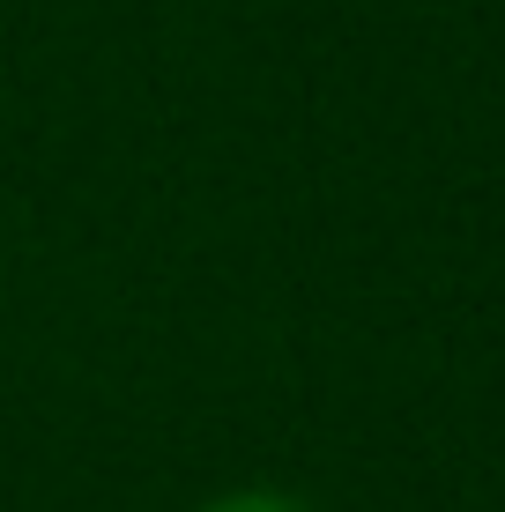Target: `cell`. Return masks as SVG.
Instances as JSON below:
<instances>
[{"instance_id": "1", "label": "cell", "mask_w": 505, "mask_h": 512, "mask_svg": "<svg viewBox=\"0 0 505 512\" xmlns=\"http://www.w3.org/2000/svg\"><path fill=\"white\" fill-rule=\"evenodd\" d=\"M201 512H320V505L290 498V490H231V498H216V505H201Z\"/></svg>"}]
</instances>
